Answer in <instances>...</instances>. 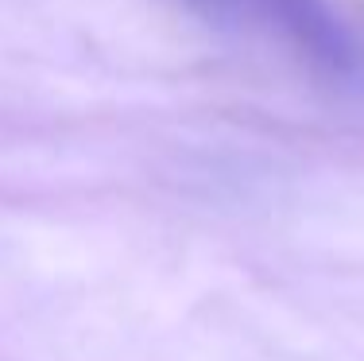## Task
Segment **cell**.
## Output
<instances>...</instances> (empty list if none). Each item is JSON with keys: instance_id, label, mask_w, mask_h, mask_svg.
<instances>
[{"instance_id": "6da1fadb", "label": "cell", "mask_w": 364, "mask_h": 361, "mask_svg": "<svg viewBox=\"0 0 364 361\" xmlns=\"http://www.w3.org/2000/svg\"><path fill=\"white\" fill-rule=\"evenodd\" d=\"M252 16L279 36L329 85H364V39L329 0H232V16Z\"/></svg>"}, {"instance_id": "7a4b0ae2", "label": "cell", "mask_w": 364, "mask_h": 361, "mask_svg": "<svg viewBox=\"0 0 364 361\" xmlns=\"http://www.w3.org/2000/svg\"><path fill=\"white\" fill-rule=\"evenodd\" d=\"M182 4L198 8L205 16H232V0H182Z\"/></svg>"}]
</instances>
